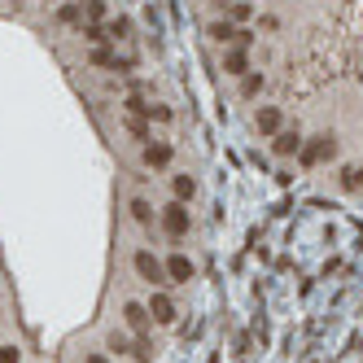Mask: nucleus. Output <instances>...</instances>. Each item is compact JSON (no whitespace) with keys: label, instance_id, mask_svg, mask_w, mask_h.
<instances>
[{"label":"nucleus","instance_id":"obj_1","mask_svg":"<svg viewBox=\"0 0 363 363\" xmlns=\"http://www.w3.org/2000/svg\"><path fill=\"white\" fill-rule=\"evenodd\" d=\"M254 131L262 140H272L276 131H285V105H258L254 114Z\"/></svg>","mask_w":363,"mask_h":363},{"label":"nucleus","instance_id":"obj_2","mask_svg":"<svg viewBox=\"0 0 363 363\" xmlns=\"http://www.w3.org/2000/svg\"><path fill=\"white\" fill-rule=\"evenodd\" d=\"M223 75H232V79H241V75H250L254 71V53H250V48H223Z\"/></svg>","mask_w":363,"mask_h":363},{"label":"nucleus","instance_id":"obj_3","mask_svg":"<svg viewBox=\"0 0 363 363\" xmlns=\"http://www.w3.org/2000/svg\"><path fill=\"white\" fill-rule=\"evenodd\" d=\"M136 272L145 276V280H149V285H171V280H167V267H162V262L154 258V254H136Z\"/></svg>","mask_w":363,"mask_h":363},{"label":"nucleus","instance_id":"obj_4","mask_svg":"<svg viewBox=\"0 0 363 363\" xmlns=\"http://www.w3.org/2000/svg\"><path fill=\"white\" fill-rule=\"evenodd\" d=\"M53 22L57 27H84V5H79V0H61L53 9Z\"/></svg>","mask_w":363,"mask_h":363},{"label":"nucleus","instance_id":"obj_5","mask_svg":"<svg viewBox=\"0 0 363 363\" xmlns=\"http://www.w3.org/2000/svg\"><path fill=\"white\" fill-rule=\"evenodd\" d=\"M162 228H167L171 237H184V232H188V210L179 206V202L167 206V210H162Z\"/></svg>","mask_w":363,"mask_h":363},{"label":"nucleus","instance_id":"obj_6","mask_svg":"<svg viewBox=\"0 0 363 363\" xmlns=\"http://www.w3.org/2000/svg\"><path fill=\"white\" fill-rule=\"evenodd\" d=\"M237 31H241V27H237L232 18H219V22H210V27H206V36H210L214 44H223V48H232V44H237Z\"/></svg>","mask_w":363,"mask_h":363},{"label":"nucleus","instance_id":"obj_7","mask_svg":"<svg viewBox=\"0 0 363 363\" xmlns=\"http://www.w3.org/2000/svg\"><path fill=\"white\" fill-rule=\"evenodd\" d=\"M171 158H175V149H171V145H162V140H154V145H145V167H154V171H162V167H171Z\"/></svg>","mask_w":363,"mask_h":363},{"label":"nucleus","instance_id":"obj_8","mask_svg":"<svg viewBox=\"0 0 363 363\" xmlns=\"http://www.w3.org/2000/svg\"><path fill=\"white\" fill-rule=\"evenodd\" d=\"M167 280H171V285H188V280H193V262L184 254H171L167 258Z\"/></svg>","mask_w":363,"mask_h":363},{"label":"nucleus","instance_id":"obj_9","mask_svg":"<svg viewBox=\"0 0 363 363\" xmlns=\"http://www.w3.org/2000/svg\"><path fill=\"white\" fill-rule=\"evenodd\" d=\"M262 88H267V75H262L258 66H254L250 75H241V88H237V92H241V101H254V96H258Z\"/></svg>","mask_w":363,"mask_h":363},{"label":"nucleus","instance_id":"obj_10","mask_svg":"<svg viewBox=\"0 0 363 363\" xmlns=\"http://www.w3.org/2000/svg\"><path fill=\"white\" fill-rule=\"evenodd\" d=\"M149 316H154L158 324H171V320H175V302L167 298V293H154V298H149Z\"/></svg>","mask_w":363,"mask_h":363},{"label":"nucleus","instance_id":"obj_11","mask_svg":"<svg viewBox=\"0 0 363 363\" xmlns=\"http://www.w3.org/2000/svg\"><path fill=\"white\" fill-rule=\"evenodd\" d=\"M223 13H228V18H232L237 27H245V22H254V18H258V5H245V0H228V9H223Z\"/></svg>","mask_w":363,"mask_h":363},{"label":"nucleus","instance_id":"obj_12","mask_svg":"<svg viewBox=\"0 0 363 363\" xmlns=\"http://www.w3.org/2000/svg\"><path fill=\"white\" fill-rule=\"evenodd\" d=\"M123 316H127V324L136 328V333H145V328H149V320H154V316H149V311H145L140 302H127V311H123Z\"/></svg>","mask_w":363,"mask_h":363},{"label":"nucleus","instance_id":"obj_13","mask_svg":"<svg viewBox=\"0 0 363 363\" xmlns=\"http://www.w3.org/2000/svg\"><path fill=\"white\" fill-rule=\"evenodd\" d=\"M175 197H193V179L188 175H175Z\"/></svg>","mask_w":363,"mask_h":363},{"label":"nucleus","instance_id":"obj_14","mask_svg":"<svg viewBox=\"0 0 363 363\" xmlns=\"http://www.w3.org/2000/svg\"><path fill=\"white\" fill-rule=\"evenodd\" d=\"M0 363H13V350H0Z\"/></svg>","mask_w":363,"mask_h":363},{"label":"nucleus","instance_id":"obj_15","mask_svg":"<svg viewBox=\"0 0 363 363\" xmlns=\"http://www.w3.org/2000/svg\"><path fill=\"white\" fill-rule=\"evenodd\" d=\"M88 363H110V359L105 355H88Z\"/></svg>","mask_w":363,"mask_h":363},{"label":"nucleus","instance_id":"obj_16","mask_svg":"<svg viewBox=\"0 0 363 363\" xmlns=\"http://www.w3.org/2000/svg\"><path fill=\"white\" fill-rule=\"evenodd\" d=\"M245 5H258V0H245Z\"/></svg>","mask_w":363,"mask_h":363}]
</instances>
